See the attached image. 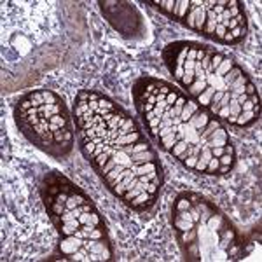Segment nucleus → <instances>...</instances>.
Here are the masks:
<instances>
[{"label":"nucleus","instance_id":"nucleus-1","mask_svg":"<svg viewBox=\"0 0 262 262\" xmlns=\"http://www.w3.org/2000/svg\"><path fill=\"white\" fill-rule=\"evenodd\" d=\"M81 150L107 187L135 210H149L163 185L156 150L131 117L107 96L81 91L74 103Z\"/></svg>","mask_w":262,"mask_h":262},{"label":"nucleus","instance_id":"nucleus-2","mask_svg":"<svg viewBox=\"0 0 262 262\" xmlns=\"http://www.w3.org/2000/svg\"><path fill=\"white\" fill-rule=\"evenodd\" d=\"M173 227L187 260H236L243 243L232 224L198 194L182 192L173 206Z\"/></svg>","mask_w":262,"mask_h":262},{"label":"nucleus","instance_id":"nucleus-3","mask_svg":"<svg viewBox=\"0 0 262 262\" xmlns=\"http://www.w3.org/2000/svg\"><path fill=\"white\" fill-rule=\"evenodd\" d=\"M14 119L21 133L37 149L63 159L74 147V128L65 103L49 90L23 96L14 108Z\"/></svg>","mask_w":262,"mask_h":262},{"label":"nucleus","instance_id":"nucleus-4","mask_svg":"<svg viewBox=\"0 0 262 262\" xmlns=\"http://www.w3.org/2000/svg\"><path fill=\"white\" fill-rule=\"evenodd\" d=\"M42 200L48 215L61 236L74 234L81 229L82 215L95 208L90 198L58 171L46 175L42 184Z\"/></svg>","mask_w":262,"mask_h":262},{"label":"nucleus","instance_id":"nucleus-5","mask_svg":"<svg viewBox=\"0 0 262 262\" xmlns=\"http://www.w3.org/2000/svg\"><path fill=\"white\" fill-rule=\"evenodd\" d=\"M63 260H112L114 250L105 222L86 224L58 245Z\"/></svg>","mask_w":262,"mask_h":262},{"label":"nucleus","instance_id":"nucleus-6","mask_svg":"<svg viewBox=\"0 0 262 262\" xmlns=\"http://www.w3.org/2000/svg\"><path fill=\"white\" fill-rule=\"evenodd\" d=\"M205 21H206V6L201 0H194L191 2V9H189V14L185 18L184 25H187L191 30L203 33V28H205Z\"/></svg>","mask_w":262,"mask_h":262}]
</instances>
